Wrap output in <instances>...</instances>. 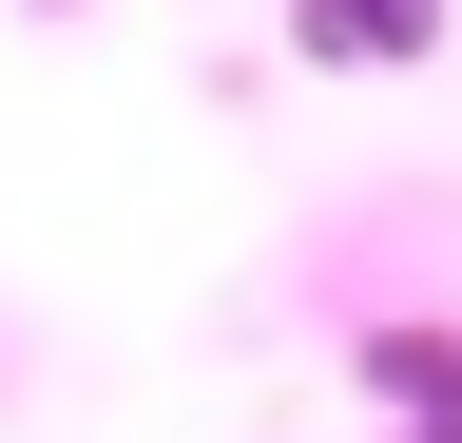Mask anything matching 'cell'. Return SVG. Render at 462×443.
<instances>
[{
	"label": "cell",
	"instance_id": "cell-1",
	"mask_svg": "<svg viewBox=\"0 0 462 443\" xmlns=\"http://www.w3.org/2000/svg\"><path fill=\"white\" fill-rule=\"evenodd\" d=\"M289 39H309L328 78H366V59H424V39H443V0H289Z\"/></svg>",
	"mask_w": 462,
	"mask_h": 443
},
{
	"label": "cell",
	"instance_id": "cell-2",
	"mask_svg": "<svg viewBox=\"0 0 462 443\" xmlns=\"http://www.w3.org/2000/svg\"><path fill=\"white\" fill-rule=\"evenodd\" d=\"M366 385H404V405H462V347H443V328H366Z\"/></svg>",
	"mask_w": 462,
	"mask_h": 443
},
{
	"label": "cell",
	"instance_id": "cell-3",
	"mask_svg": "<svg viewBox=\"0 0 462 443\" xmlns=\"http://www.w3.org/2000/svg\"><path fill=\"white\" fill-rule=\"evenodd\" d=\"M404 443H462V405H424V424H404Z\"/></svg>",
	"mask_w": 462,
	"mask_h": 443
}]
</instances>
